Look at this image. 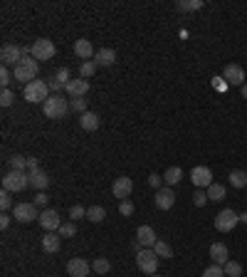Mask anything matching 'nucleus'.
Wrapping results in <instances>:
<instances>
[{
    "instance_id": "3c124183",
    "label": "nucleus",
    "mask_w": 247,
    "mask_h": 277,
    "mask_svg": "<svg viewBox=\"0 0 247 277\" xmlns=\"http://www.w3.org/2000/svg\"><path fill=\"white\" fill-rule=\"evenodd\" d=\"M151 277H158V275H151Z\"/></svg>"
},
{
    "instance_id": "f257e3e1",
    "label": "nucleus",
    "mask_w": 247,
    "mask_h": 277,
    "mask_svg": "<svg viewBox=\"0 0 247 277\" xmlns=\"http://www.w3.org/2000/svg\"><path fill=\"white\" fill-rule=\"evenodd\" d=\"M37 74H40V62H37L32 55L23 57V60L15 65V72H13L15 80H17V82H25V84L35 82V80H37Z\"/></svg>"
},
{
    "instance_id": "c9c22d12",
    "label": "nucleus",
    "mask_w": 247,
    "mask_h": 277,
    "mask_svg": "<svg viewBox=\"0 0 247 277\" xmlns=\"http://www.w3.org/2000/svg\"><path fill=\"white\" fill-rule=\"evenodd\" d=\"M13 80H15V77L10 74V69L3 65V67H0V84H3V89H8V84L13 82Z\"/></svg>"
},
{
    "instance_id": "dca6fc26",
    "label": "nucleus",
    "mask_w": 247,
    "mask_h": 277,
    "mask_svg": "<svg viewBox=\"0 0 247 277\" xmlns=\"http://www.w3.org/2000/svg\"><path fill=\"white\" fill-rule=\"evenodd\" d=\"M136 240L141 248H153L156 243H158V238H156V230H153L151 225H141L136 230Z\"/></svg>"
},
{
    "instance_id": "79ce46f5",
    "label": "nucleus",
    "mask_w": 247,
    "mask_h": 277,
    "mask_svg": "<svg viewBox=\"0 0 247 277\" xmlns=\"http://www.w3.org/2000/svg\"><path fill=\"white\" fill-rule=\"evenodd\" d=\"M193 203H195L198 208H203L208 203V193H203V191L198 188V191H195V195H193Z\"/></svg>"
},
{
    "instance_id": "393cba45",
    "label": "nucleus",
    "mask_w": 247,
    "mask_h": 277,
    "mask_svg": "<svg viewBox=\"0 0 247 277\" xmlns=\"http://www.w3.org/2000/svg\"><path fill=\"white\" fill-rule=\"evenodd\" d=\"M107 218V210L101 206H92V208H87V221H92V223H101Z\"/></svg>"
},
{
    "instance_id": "bb28decb",
    "label": "nucleus",
    "mask_w": 247,
    "mask_h": 277,
    "mask_svg": "<svg viewBox=\"0 0 247 277\" xmlns=\"http://www.w3.org/2000/svg\"><path fill=\"white\" fill-rule=\"evenodd\" d=\"M222 198H225V186H220V183L208 186V201H222Z\"/></svg>"
},
{
    "instance_id": "39448f33",
    "label": "nucleus",
    "mask_w": 247,
    "mask_h": 277,
    "mask_svg": "<svg viewBox=\"0 0 247 277\" xmlns=\"http://www.w3.org/2000/svg\"><path fill=\"white\" fill-rule=\"evenodd\" d=\"M136 265L141 272L156 275V270H158V255L153 252V248H141L136 252Z\"/></svg>"
},
{
    "instance_id": "a878e982",
    "label": "nucleus",
    "mask_w": 247,
    "mask_h": 277,
    "mask_svg": "<svg viewBox=\"0 0 247 277\" xmlns=\"http://www.w3.org/2000/svg\"><path fill=\"white\" fill-rule=\"evenodd\" d=\"M222 270H225V277H242V265L235 260H228L222 265Z\"/></svg>"
},
{
    "instance_id": "f3484780",
    "label": "nucleus",
    "mask_w": 247,
    "mask_h": 277,
    "mask_svg": "<svg viewBox=\"0 0 247 277\" xmlns=\"http://www.w3.org/2000/svg\"><path fill=\"white\" fill-rule=\"evenodd\" d=\"M65 92H67L72 99L84 97V94L89 92V82H87V80H69V82L65 84Z\"/></svg>"
},
{
    "instance_id": "4c0bfd02",
    "label": "nucleus",
    "mask_w": 247,
    "mask_h": 277,
    "mask_svg": "<svg viewBox=\"0 0 247 277\" xmlns=\"http://www.w3.org/2000/svg\"><path fill=\"white\" fill-rule=\"evenodd\" d=\"M0 208H3V210H10V208H13V193H10V191H3V193H0Z\"/></svg>"
},
{
    "instance_id": "c03bdc74",
    "label": "nucleus",
    "mask_w": 247,
    "mask_h": 277,
    "mask_svg": "<svg viewBox=\"0 0 247 277\" xmlns=\"http://www.w3.org/2000/svg\"><path fill=\"white\" fill-rule=\"evenodd\" d=\"M55 80H59L62 84H67L69 82V69L67 67H59V69H57V74H55Z\"/></svg>"
},
{
    "instance_id": "5701e85b",
    "label": "nucleus",
    "mask_w": 247,
    "mask_h": 277,
    "mask_svg": "<svg viewBox=\"0 0 247 277\" xmlns=\"http://www.w3.org/2000/svg\"><path fill=\"white\" fill-rule=\"evenodd\" d=\"M30 186L37 188V191H45L50 186V176L45 171H35V173H30Z\"/></svg>"
},
{
    "instance_id": "ddd939ff",
    "label": "nucleus",
    "mask_w": 247,
    "mask_h": 277,
    "mask_svg": "<svg viewBox=\"0 0 247 277\" xmlns=\"http://www.w3.org/2000/svg\"><path fill=\"white\" fill-rule=\"evenodd\" d=\"M0 60H3L5 67H8V65H17V62L23 60V47H17V45H13V42L3 45V50H0Z\"/></svg>"
},
{
    "instance_id": "9d476101",
    "label": "nucleus",
    "mask_w": 247,
    "mask_h": 277,
    "mask_svg": "<svg viewBox=\"0 0 247 277\" xmlns=\"http://www.w3.org/2000/svg\"><path fill=\"white\" fill-rule=\"evenodd\" d=\"M131 191H134V181L129 179V176H119V179L114 181V186H111V193L119 201H126L131 195Z\"/></svg>"
},
{
    "instance_id": "2f4dec72",
    "label": "nucleus",
    "mask_w": 247,
    "mask_h": 277,
    "mask_svg": "<svg viewBox=\"0 0 247 277\" xmlns=\"http://www.w3.org/2000/svg\"><path fill=\"white\" fill-rule=\"evenodd\" d=\"M109 260H107V258H94V263H92V270H94V272H99V275H107V272H109Z\"/></svg>"
},
{
    "instance_id": "aec40b11",
    "label": "nucleus",
    "mask_w": 247,
    "mask_h": 277,
    "mask_svg": "<svg viewBox=\"0 0 247 277\" xmlns=\"http://www.w3.org/2000/svg\"><path fill=\"white\" fill-rule=\"evenodd\" d=\"M210 258H213L215 265H225L230 260V252H228V248H225L222 243H213V245H210Z\"/></svg>"
},
{
    "instance_id": "4468645a",
    "label": "nucleus",
    "mask_w": 247,
    "mask_h": 277,
    "mask_svg": "<svg viewBox=\"0 0 247 277\" xmlns=\"http://www.w3.org/2000/svg\"><path fill=\"white\" fill-rule=\"evenodd\" d=\"M222 80L228 84L240 87V84H245V69L240 67V65H228V67L222 69Z\"/></svg>"
},
{
    "instance_id": "9b49d317",
    "label": "nucleus",
    "mask_w": 247,
    "mask_h": 277,
    "mask_svg": "<svg viewBox=\"0 0 247 277\" xmlns=\"http://www.w3.org/2000/svg\"><path fill=\"white\" fill-rule=\"evenodd\" d=\"M153 203H156L158 210H171L173 203H176V193H173V188H171V186L158 188V191H156V198H153Z\"/></svg>"
},
{
    "instance_id": "f03ea898",
    "label": "nucleus",
    "mask_w": 247,
    "mask_h": 277,
    "mask_svg": "<svg viewBox=\"0 0 247 277\" xmlns=\"http://www.w3.org/2000/svg\"><path fill=\"white\" fill-rule=\"evenodd\" d=\"M30 186V173L28 171H8L3 176V191H10V193H20Z\"/></svg>"
},
{
    "instance_id": "7c9ffc66",
    "label": "nucleus",
    "mask_w": 247,
    "mask_h": 277,
    "mask_svg": "<svg viewBox=\"0 0 247 277\" xmlns=\"http://www.w3.org/2000/svg\"><path fill=\"white\" fill-rule=\"evenodd\" d=\"M153 252H156L158 258H173V250H171V245L163 243V240H158V243L153 245Z\"/></svg>"
},
{
    "instance_id": "de8ad7c7",
    "label": "nucleus",
    "mask_w": 247,
    "mask_h": 277,
    "mask_svg": "<svg viewBox=\"0 0 247 277\" xmlns=\"http://www.w3.org/2000/svg\"><path fill=\"white\" fill-rule=\"evenodd\" d=\"M161 181H163V176H158V173H151V176H149V186H153V188L158 191V188H161Z\"/></svg>"
},
{
    "instance_id": "58836bf2",
    "label": "nucleus",
    "mask_w": 247,
    "mask_h": 277,
    "mask_svg": "<svg viewBox=\"0 0 247 277\" xmlns=\"http://www.w3.org/2000/svg\"><path fill=\"white\" fill-rule=\"evenodd\" d=\"M176 8H178V10H200L203 3H200V0H195V3H186V0H180V3H176Z\"/></svg>"
},
{
    "instance_id": "c85d7f7f",
    "label": "nucleus",
    "mask_w": 247,
    "mask_h": 277,
    "mask_svg": "<svg viewBox=\"0 0 247 277\" xmlns=\"http://www.w3.org/2000/svg\"><path fill=\"white\" fill-rule=\"evenodd\" d=\"M230 183L235 188H247V173L245 171H233L230 173Z\"/></svg>"
},
{
    "instance_id": "f704fd0d",
    "label": "nucleus",
    "mask_w": 247,
    "mask_h": 277,
    "mask_svg": "<svg viewBox=\"0 0 247 277\" xmlns=\"http://www.w3.org/2000/svg\"><path fill=\"white\" fill-rule=\"evenodd\" d=\"M62 238H72V235H77V225L74 223H62V228L57 230Z\"/></svg>"
},
{
    "instance_id": "473e14b6",
    "label": "nucleus",
    "mask_w": 247,
    "mask_h": 277,
    "mask_svg": "<svg viewBox=\"0 0 247 277\" xmlns=\"http://www.w3.org/2000/svg\"><path fill=\"white\" fill-rule=\"evenodd\" d=\"M69 109H74L77 114H87V99H82V97L72 99V102H69Z\"/></svg>"
},
{
    "instance_id": "f8f14e48",
    "label": "nucleus",
    "mask_w": 247,
    "mask_h": 277,
    "mask_svg": "<svg viewBox=\"0 0 247 277\" xmlns=\"http://www.w3.org/2000/svg\"><path fill=\"white\" fill-rule=\"evenodd\" d=\"M191 181L198 188H208V186H213V171L208 166H195L191 171Z\"/></svg>"
},
{
    "instance_id": "8fccbe9b",
    "label": "nucleus",
    "mask_w": 247,
    "mask_h": 277,
    "mask_svg": "<svg viewBox=\"0 0 247 277\" xmlns=\"http://www.w3.org/2000/svg\"><path fill=\"white\" fill-rule=\"evenodd\" d=\"M242 94H245V99H247V84H242Z\"/></svg>"
},
{
    "instance_id": "72a5a7b5",
    "label": "nucleus",
    "mask_w": 247,
    "mask_h": 277,
    "mask_svg": "<svg viewBox=\"0 0 247 277\" xmlns=\"http://www.w3.org/2000/svg\"><path fill=\"white\" fill-rule=\"evenodd\" d=\"M203 277H225V270H222V265H210V267H205V272H203Z\"/></svg>"
},
{
    "instance_id": "7ed1b4c3",
    "label": "nucleus",
    "mask_w": 247,
    "mask_h": 277,
    "mask_svg": "<svg viewBox=\"0 0 247 277\" xmlns=\"http://www.w3.org/2000/svg\"><path fill=\"white\" fill-rule=\"evenodd\" d=\"M42 111H45L47 119H65L69 111V102L62 99L59 94H50V99L42 104Z\"/></svg>"
},
{
    "instance_id": "20e7f679",
    "label": "nucleus",
    "mask_w": 247,
    "mask_h": 277,
    "mask_svg": "<svg viewBox=\"0 0 247 277\" xmlns=\"http://www.w3.org/2000/svg\"><path fill=\"white\" fill-rule=\"evenodd\" d=\"M25 99H28L30 104H45L50 99V87H47V82L35 80V82L25 84Z\"/></svg>"
},
{
    "instance_id": "cd10ccee",
    "label": "nucleus",
    "mask_w": 247,
    "mask_h": 277,
    "mask_svg": "<svg viewBox=\"0 0 247 277\" xmlns=\"http://www.w3.org/2000/svg\"><path fill=\"white\" fill-rule=\"evenodd\" d=\"M25 168H28V156H20V153L10 156V171H25Z\"/></svg>"
},
{
    "instance_id": "6e6552de",
    "label": "nucleus",
    "mask_w": 247,
    "mask_h": 277,
    "mask_svg": "<svg viewBox=\"0 0 247 277\" xmlns=\"http://www.w3.org/2000/svg\"><path fill=\"white\" fill-rule=\"evenodd\" d=\"M13 218L17 223H32L35 218H40V210L35 203H17L13 208Z\"/></svg>"
},
{
    "instance_id": "b1692460",
    "label": "nucleus",
    "mask_w": 247,
    "mask_h": 277,
    "mask_svg": "<svg viewBox=\"0 0 247 277\" xmlns=\"http://www.w3.org/2000/svg\"><path fill=\"white\" fill-rule=\"evenodd\" d=\"M180 179H183V171H180V166H171L163 173V181L168 183V186H171V188H173L176 183H180Z\"/></svg>"
},
{
    "instance_id": "6ab92c4d",
    "label": "nucleus",
    "mask_w": 247,
    "mask_h": 277,
    "mask_svg": "<svg viewBox=\"0 0 247 277\" xmlns=\"http://www.w3.org/2000/svg\"><path fill=\"white\" fill-rule=\"evenodd\" d=\"M94 62H96V67H111L116 62V52L111 47H101L94 55Z\"/></svg>"
},
{
    "instance_id": "ea45409f",
    "label": "nucleus",
    "mask_w": 247,
    "mask_h": 277,
    "mask_svg": "<svg viewBox=\"0 0 247 277\" xmlns=\"http://www.w3.org/2000/svg\"><path fill=\"white\" fill-rule=\"evenodd\" d=\"M119 213H121V215H134V203H131L129 198L121 201V203H119Z\"/></svg>"
},
{
    "instance_id": "0eeeda50",
    "label": "nucleus",
    "mask_w": 247,
    "mask_h": 277,
    "mask_svg": "<svg viewBox=\"0 0 247 277\" xmlns=\"http://www.w3.org/2000/svg\"><path fill=\"white\" fill-rule=\"evenodd\" d=\"M237 221H240V215L235 213L233 208H225V210H220L218 215H215V230H220V233H230L235 225H237Z\"/></svg>"
},
{
    "instance_id": "a19ab883",
    "label": "nucleus",
    "mask_w": 247,
    "mask_h": 277,
    "mask_svg": "<svg viewBox=\"0 0 247 277\" xmlns=\"http://www.w3.org/2000/svg\"><path fill=\"white\" fill-rule=\"evenodd\" d=\"M13 102H15L13 92H10V89H3V94H0V104H3V107H10Z\"/></svg>"
},
{
    "instance_id": "49530a36",
    "label": "nucleus",
    "mask_w": 247,
    "mask_h": 277,
    "mask_svg": "<svg viewBox=\"0 0 247 277\" xmlns=\"http://www.w3.org/2000/svg\"><path fill=\"white\" fill-rule=\"evenodd\" d=\"M28 173H35V171H40V161L32 156V159H28V168H25Z\"/></svg>"
},
{
    "instance_id": "37998d69",
    "label": "nucleus",
    "mask_w": 247,
    "mask_h": 277,
    "mask_svg": "<svg viewBox=\"0 0 247 277\" xmlns=\"http://www.w3.org/2000/svg\"><path fill=\"white\" fill-rule=\"evenodd\" d=\"M47 87H50V92H52V94H59V92L65 89V84L59 82V80H55V77H52V80L47 82Z\"/></svg>"
},
{
    "instance_id": "c756f323",
    "label": "nucleus",
    "mask_w": 247,
    "mask_h": 277,
    "mask_svg": "<svg viewBox=\"0 0 247 277\" xmlns=\"http://www.w3.org/2000/svg\"><path fill=\"white\" fill-rule=\"evenodd\" d=\"M94 72H96V62H94V60H87V62L79 65V74H82V80H89Z\"/></svg>"
},
{
    "instance_id": "4be33fe9",
    "label": "nucleus",
    "mask_w": 247,
    "mask_h": 277,
    "mask_svg": "<svg viewBox=\"0 0 247 277\" xmlns=\"http://www.w3.org/2000/svg\"><path fill=\"white\" fill-rule=\"evenodd\" d=\"M79 124H82L84 131H96V129H99V114H94V111H87V114L79 116Z\"/></svg>"
},
{
    "instance_id": "1a4fd4ad",
    "label": "nucleus",
    "mask_w": 247,
    "mask_h": 277,
    "mask_svg": "<svg viewBox=\"0 0 247 277\" xmlns=\"http://www.w3.org/2000/svg\"><path fill=\"white\" fill-rule=\"evenodd\" d=\"M37 223H40L47 233H55V230L62 228V218H59V213H57L55 208H45L40 213V218H37Z\"/></svg>"
},
{
    "instance_id": "a18cd8bd",
    "label": "nucleus",
    "mask_w": 247,
    "mask_h": 277,
    "mask_svg": "<svg viewBox=\"0 0 247 277\" xmlns=\"http://www.w3.org/2000/svg\"><path fill=\"white\" fill-rule=\"evenodd\" d=\"M47 201H50V195L45 193V191H40V193L35 195V206H37V208H45V206H47Z\"/></svg>"
},
{
    "instance_id": "09e8293b",
    "label": "nucleus",
    "mask_w": 247,
    "mask_h": 277,
    "mask_svg": "<svg viewBox=\"0 0 247 277\" xmlns=\"http://www.w3.org/2000/svg\"><path fill=\"white\" fill-rule=\"evenodd\" d=\"M8 225H10V215H8V213H3V215H0V228H3V230H8Z\"/></svg>"
},
{
    "instance_id": "423d86ee",
    "label": "nucleus",
    "mask_w": 247,
    "mask_h": 277,
    "mask_svg": "<svg viewBox=\"0 0 247 277\" xmlns=\"http://www.w3.org/2000/svg\"><path fill=\"white\" fill-rule=\"evenodd\" d=\"M30 47H32V57L37 62H45V60H52L55 57V42L47 40V37H37Z\"/></svg>"
},
{
    "instance_id": "e433bc0d",
    "label": "nucleus",
    "mask_w": 247,
    "mask_h": 277,
    "mask_svg": "<svg viewBox=\"0 0 247 277\" xmlns=\"http://www.w3.org/2000/svg\"><path fill=\"white\" fill-rule=\"evenodd\" d=\"M69 218H72V223L79 221V218H87V208H82V206H72V208H69Z\"/></svg>"
},
{
    "instance_id": "a211bd4d",
    "label": "nucleus",
    "mask_w": 247,
    "mask_h": 277,
    "mask_svg": "<svg viewBox=\"0 0 247 277\" xmlns=\"http://www.w3.org/2000/svg\"><path fill=\"white\" fill-rule=\"evenodd\" d=\"M59 248H62V235L59 233H45L42 235V250L45 252H59Z\"/></svg>"
},
{
    "instance_id": "2eb2a0df",
    "label": "nucleus",
    "mask_w": 247,
    "mask_h": 277,
    "mask_svg": "<svg viewBox=\"0 0 247 277\" xmlns=\"http://www.w3.org/2000/svg\"><path fill=\"white\" fill-rule=\"evenodd\" d=\"M92 270V265L87 263L84 258H72L67 263V275L69 277H87Z\"/></svg>"
},
{
    "instance_id": "412c9836",
    "label": "nucleus",
    "mask_w": 247,
    "mask_h": 277,
    "mask_svg": "<svg viewBox=\"0 0 247 277\" xmlns=\"http://www.w3.org/2000/svg\"><path fill=\"white\" fill-rule=\"evenodd\" d=\"M74 55L82 57L84 62H87V60H92L96 52H94V47H92V42L89 40H77L74 42Z\"/></svg>"
}]
</instances>
